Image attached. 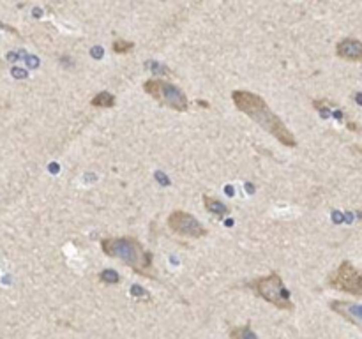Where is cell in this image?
<instances>
[{
	"mask_svg": "<svg viewBox=\"0 0 362 339\" xmlns=\"http://www.w3.org/2000/svg\"><path fill=\"white\" fill-rule=\"evenodd\" d=\"M133 48H134V43H131V41H122V39L113 41V44H112L113 53H117V55L129 53V51L133 50Z\"/></svg>",
	"mask_w": 362,
	"mask_h": 339,
	"instance_id": "cell-11",
	"label": "cell"
},
{
	"mask_svg": "<svg viewBox=\"0 0 362 339\" xmlns=\"http://www.w3.org/2000/svg\"><path fill=\"white\" fill-rule=\"evenodd\" d=\"M168 226L171 231H175L177 235H184V237L202 238L207 235V228L195 216L184 212V210H173L168 216Z\"/></svg>",
	"mask_w": 362,
	"mask_h": 339,
	"instance_id": "cell-6",
	"label": "cell"
},
{
	"mask_svg": "<svg viewBox=\"0 0 362 339\" xmlns=\"http://www.w3.org/2000/svg\"><path fill=\"white\" fill-rule=\"evenodd\" d=\"M203 205H205V209L209 210L210 214H214V216L219 217V219L228 216V207L223 202H219V200L212 198V196H207V195L203 196Z\"/></svg>",
	"mask_w": 362,
	"mask_h": 339,
	"instance_id": "cell-9",
	"label": "cell"
},
{
	"mask_svg": "<svg viewBox=\"0 0 362 339\" xmlns=\"http://www.w3.org/2000/svg\"><path fill=\"white\" fill-rule=\"evenodd\" d=\"M348 129H350V131H360L357 124H353V122H348Z\"/></svg>",
	"mask_w": 362,
	"mask_h": 339,
	"instance_id": "cell-14",
	"label": "cell"
},
{
	"mask_svg": "<svg viewBox=\"0 0 362 339\" xmlns=\"http://www.w3.org/2000/svg\"><path fill=\"white\" fill-rule=\"evenodd\" d=\"M230 337H254V334L251 332L249 327L244 328H235V330L230 332Z\"/></svg>",
	"mask_w": 362,
	"mask_h": 339,
	"instance_id": "cell-13",
	"label": "cell"
},
{
	"mask_svg": "<svg viewBox=\"0 0 362 339\" xmlns=\"http://www.w3.org/2000/svg\"><path fill=\"white\" fill-rule=\"evenodd\" d=\"M249 288L256 293L260 299L267 300L274 307L281 311H294V302L290 299V292L286 290L281 276L278 272H270L263 278L253 279L249 283Z\"/></svg>",
	"mask_w": 362,
	"mask_h": 339,
	"instance_id": "cell-3",
	"label": "cell"
},
{
	"mask_svg": "<svg viewBox=\"0 0 362 339\" xmlns=\"http://www.w3.org/2000/svg\"><path fill=\"white\" fill-rule=\"evenodd\" d=\"M232 101L239 112H242L246 117L254 120L261 129L272 134L279 143H283L285 147H297V140H295L294 133L286 127V124L268 108L265 99H261L258 94L247 91H233Z\"/></svg>",
	"mask_w": 362,
	"mask_h": 339,
	"instance_id": "cell-1",
	"label": "cell"
},
{
	"mask_svg": "<svg viewBox=\"0 0 362 339\" xmlns=\"http://www.w3.org/2000/svg\"><path fill=\"white\" fill-rule=\"evenodd\" d=\"M330 309L339 314V316H343L344 320H348L350 323L357 325L362 330V306L348 302V300H332L330 302Z\"/></svg>",
	"mask_w": 362,
	"mask_h": 339,
	"instance_id": "cell-7",
	"label": "cell"
},
{
	"mask_svg": "<svg viewBox=\"0 0 362 339\" xmlns=\"http://www.w3.org/2000/svg\"><path fill=\"white\" fill-rule=\"evenodd\" d=\"M360 278H362V272H360Z\"/></svg>",
	"mask_w": 362,
	"mask_h": 339,
	"instance_id": "cell-16",
	"label": "cell"
},
{
	"mask_svg": "<svg viewBox=\"0 0 362 339\" xmlns=\"http://www.w3.org/2000/svg\"><path fill=\"white\" fill-rule=\"evenodd\" d=\"M143 91L152 99H156L157 103L166 106V108H171L178 113H186L189 110L188 96L184 94V91L175 87L173 83L170 81H164V79H147L143 83Z\"/></svg>",
	"mask_w": 362,
	"mask_h": 339,
	"instance_id": "cell-4",
	"label": "cell"
},
{
	"mask_svg": "<svg viewBox=\"0 0 362 339\" xmlns=\"http://www.w3.org/2000/svg\"><path fill=\"white\" fill-rule=\"evenodd\" d=\"M92 106H98V108H112L115 105V98L110 92H99L94 96V99L90 101Z\"/></svg>",
	"mask_w": 362,
	"mask_h": 339,
	"instance_id": "cell-10",
	"label": "cell"
},
{
	"mask_svg": "<svg viewBox=\"0 0 362 339\" xmlns=\"http://www.w3.org/2000/svg\"><path fill=\"white\" fill-rule=\"evenodd\" d=\"M101 249L105 255L129 265L136 274L143 278H156L154 274L152 252L141 245L134 237H108L101 240Z\"/></svg>",
	"mask_w": 362,
	"mask_h": 339,
	"instance_id": "cell-2",
	"label": "cell"
},
{
	"mask_svg": "<svg viewBox=\"0 0 362 339\" xmlns=\"http://www.w3.org/2000/svg\"><path fill=\"white\" fill-rule=\"evenodd\" d=\"M329 286L339 290V292L350 293V295L360 297L362 295V278L357 269L350 262H341V265L329 276L327 279Z\"/></svg>",
	"mask_w": 362,
	"mask_h": 339,
	"instance_id": "cell-5",
	"label": "cell"
},
{
	"mask_svg": "<svg viewBox=\"0 0 362 339\" xmlns=\"http://www.w3.org/2000/svg\"><path fill=\"white\" fill-rule=\"evenodd\" d=\"M336 55L343 60L350 62H362V43L353 37L341 39L336 46Z\"/></svg>",
	"mask_w": 362,
	"mask_h": 339,
	"instance_id": "cell-8",
	"label": "cell"
},
{
	"mask_svg": "<svg viewBox=\"0 0 362 339\" xmlns=\"http://www.w3.org/2000/svg\"><path fill=\"white\" fill-rule=\"evenodd\" d=\"M355 99H357L358 105H362V94H357V96H355Z\"/></svg>",
	"mask_w": 362,
	"mask_h": 339,
	"instance_id": "cell-15",
	"label": "cell"
},
{
	"mask_svg": "<svg viewBox=\"0 0 362 339\" xmlns=\"http://www.w3.org/2000/svg\"><path fill=\"white\" fill-rule=\"evenodd\" d=\"M99 281L106 283V285H117V283L120 281V276L117 274L115 271H110V269H106V271H103L101 274H99Z\"/></svg>",
	"mask_w": 362,
	"mask_h": 339,
	"instance_id": "cell-12",
	"label": "cell"
}]
</instances>
